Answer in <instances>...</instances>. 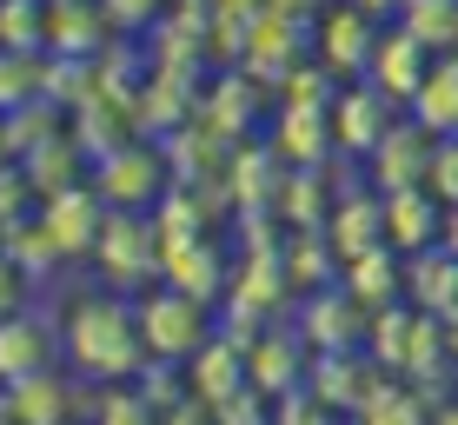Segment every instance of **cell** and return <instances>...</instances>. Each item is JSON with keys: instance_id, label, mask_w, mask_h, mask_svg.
Wrapping results in <instances>:
<instances>
[{"instance_id": "33", "label": "cell", "mask_w": 458, "mask_h": 425, "mask_svg": "<svg viewBox=\"0 0 458 425\" xmlns=\"http://www.w3.org/2000/svg\"><path fill=\"white\" fill-rule=\"evenodd\" d=\"M339 87H345L339 73H333V67H319V60L306 54V60H299V67L286 73V81L273 87V106H312V114H333Z\"/></svg>"}, {"instance_id": "45", "label": "cell", "mask_w": 458, "mask_h": 425, "mask_svg": "<svg viewBox=\"0 0 458 425\" xmlns=\"http://www.w3.org/2000/svg\"><path fill=\"white\" fill-rule=\"evenodd\" d=\"M438 246L458 259V200H452V207H438Z\"/></svg>"}, {"instance_id": "1", "label": "cell", "mask_w": 458, "mask_h": 425, "mask_svg": "<svg viewBox=\"0 0 458 425\" xmlns=\"http://www.w3.org/2000/svg\"><path fill=\"white\" fill-rule=\"evenodd\" d=\"M60 359L93 386H133L147 372V345H140V319L126 293H87L60 312Z\"/></svg>"}, {"instance_id": "13", "label": "cell", "mask_w": 458, "mask_h": 425, "mask_svg": "<svg viewBox=\"0 0 458 425\" xmlns=\"http://www.w3.org/2000/svg\"><path fill=\"white\" fill-rule=\"evenodd\" d=\"M399 114H405V106H392L378 87L345 81V87H339V100H333V147L359 166V160H366V153L378 147V140H386V127H392Z\"/></svg>"}, {"instance_id": "10", "label": "cell", "mask_w": 458, "mask_h": 425, "mask_svg": "<svg viewBox=\"0 0 458 425\" xmlns=\"http://www.w3.org/2000/svg\"><path fill=\"white\" fill-rule=\"evenodd\" d=\"M73 412H87V419H93V399H87V392L73 386L60 366L34 372V379L0 386V419H7V425H67Z\"/></svg>"}, {"instance_id": "18", "label": "cell", "mask_w": 458, "mask_h": 425, "mask_svg": "<svg viewBox=\"0 0 458 425\" xmlns=\"http://www.w3.org/2000/svg\"><path fill=\"white\" fill-rule=\"evenodd\" d=\"M306 366H312L306 339L279 333V326H266V333L246 345V386L266 392V399H286L293 386H306Z\"/></svg>"}, {"instance_id": "43", "label": "cell", "mask_w": 458, "mask_h": 425, "mask_svg": "<svg viewBox=\"0 0 458 425\" xmlns=\"http://www.w3.org/2000/svg\"><path fill=\"white\" fill-rule=\"evenodd\" d=\"M27 299H34V286H27V273H21V266H13L7 253H0V319H7V312H21Z\"/></svg>"}, {"instance_id": "11", "label": "cell", "mask_w": 458, "mask_h": 425, "mask_svg": "<svg viewBox=\"0 0 458 425\" xmlns=\"http://www.w3.org/2000/svg\"><path fill=\"white\" fill-rule=\"evenodd\" d=\"M34 219L47 226V240H54V253L60 259H87L93 253V240H100V219H106V200L93 193L87 180H73V186H60V193H47L40 207H34Z\"/></svg>"}, {"instance_id": "16", "label": "cell", "mask_w": 458, "mask_h": 425, "mask_svg": "<svg viewBox=\"0 0 458 425\" xmlns=\"http://www.w3.org/2000/svg\"><path fill=\"white\" fill-rule=\"evenodd\" d=\"M219 186H226V200L240 213H273L279 207V186H286V160H279L266 140H240V147L226 153V173H219Z\"/></svg>"}, {"instance_id": "21", "label": "cell", "mask_w": 458, "mask_h": 425, "mask_svg": "<svg viewBox=\"0 0 458 425\" xmlns=\"http://www.w3.org/2000/svg\"><path fill=\"white\" fill-rule=\"evenodd\" d=\"M326 240H333L339 266L372 253V246H386V207H378L372 186H352V193L333 200V213H326Z\"/></svg>"}, {"instance_id": "29", "label": "cell", "mask_w": 458, "mask_h": 425, "mask_svg": "<svg viewBox=\"0 0 458 425\" xmlns=\"http://www.w3.org/2000/svg\"><path fill=\"white\" fill-rule=\"evenodd\" d=\"M412 326H419V306H412V299H392V306H378V312H372V326H366V353H372V366H378V372H392V379L405 372V353H412Z\"/></svg>"}, {"instance_id": "19", "label": "cell", "mask_w": 458, "mask_h": 425, "mask_svg": "<svg viewBox=\"0 0 458 425\" xmlns=\"http://www.w3.org/2000/svg\"><path fill=\"white\" fill-rule=\"evenodd\" d=\"M266 147L286 166H326L333 160V114H312V106H273L266 114Z\"/></svg>"}, {"instance_id": "17", "label": "cell", "mask_w": 458, "mask_h": 425, "mask_svg": "<svg viewBox=\"0 0 458 425\" xmlns=\"http://www.w3.org/2000/svg\"><path fill=\"white\" fill-rule=\"evenodd\" d=\"M114 40L120 34H114V21H106L100 0H47V54L93 60V54H106Z\"/></svg>"}, {"instance_id": "38", "label": "cell", "mask_w": 458, "mask_h": 425, "mask_svg": "<svg viewBox=\"0 0 458 425\" xmlns=\"http://www.w3.org/2000/svg\"><path fill=\"white\" fill-rule=\"evenodd\" d=\"M93 419L100 425H160V412H153V399L140 386H106L93 399Z\"/></svg>"}, {"instance_id": "5", "label": "cell", "mask_w": 458, "mask_h": 425, "mask_svg": "<svg viewBox=\"0 0 458 425\" xmlns=\"http://www.w3.org/2000/svg\"><path fill=\"white\" fill-rule=\"evenodd\" d=\"M306 54H312V21L279 13L273 0H266L259 13H246V21H240V60H233V67H246L259 87H279Z\"/></svg>"}, {"instance_id": "34", "label": "cell", "mask_w": 458, "mask_h": 425, "mask_svg": "<svg viewBox=\"0 0 458 425\" xmlns=\"http://www.w3.org/2000/svg\"><path fill=\"white\" fill-rule=\"evenodd\" d=\"M0 133H7V153L21 160V153L47 147L54 133H67V114H60L54 100H27V106H13V114H0Z\"/></svg>"}, {"instance_id": "40", "label": "cell", "mask_w": 458, "mask_h": 425, "mask_svg": "<svg viewBox=\"0 0 458 425\" xmlns=\"http://www.w3.org/2000/svg\"><path fill=\"white\" fill-rule=\"evenodd\" d=\"M100 7H106V21H114V34L140 40V34L166 13V0H100Z\"/></svg>"}, {"instance_id": "32", "label": "cell", "mask_w": 458, "mask_h": 425, "mask_svg": "<svg viewBox=\"0 0 458 425\" xmlns=\"http://www.w3.org/2000/svg\"><path fill=\"white\" fill-rule=\"evenodd\" d=\"M392 21H399L425 54H458V0H399Z\"/></svg>"}, {"instance_id": "39", "label": "cell", "mask_w": 458, "mask_h": 425, "mask_svg": "<svg viewBox=\"0 0 458 425\" xmlns=\"http://www.w3.org/2000/svg\"><path fill=\"white\" fill-rule=\"evenodd\" d=\"M425 193H432L438 207H452V200H458V133L432 147V160H425Z\"/></svg>"}, {"instance_id": "28", "label": "cell", "mask_w": 458, "mask_h": 425, "mask_svg": "<svg viewBox=\"0 0 458 425\" xmlns=\"http://www.w3.org/2000/svg\"><path fill=\"white\" fill-rule=\"evenodd\" d=\"M339 286L352 293L366 312H378V306H392V299H405V259L392 253V246H372V253L345 259V279H339Z\"/></svg>"}, {"instance_id": "31", "label": "cell", "mask_w": 458, "mask_h": 425, "mask_svg": "<svg viewBox=\"0 0 458 425\" xmlns=\"http://www.w3.org/2000/svg\"><path fill=\"white\" fill-rule=\"evenodd\" d=\"M21 173H27V180H34V193L47 200V193H60V186L87 180V153L73 147V133H54V140H47V147L21 153Z\"/></svg>"}, {"instance_id": "14", "label": "cell", "mask_w": 458, "mask_h": 425, "mask_svg": "<svg viewBox=\"0 0 458 425\" xmlns=\"http://www.w3.org/2000/svg\"><path fill=\"white\" fill-rule=\"evenodd\" d=\"M432 60H438V54H425V47L405 34L399 21H386V27H378V40H372V60H366V73H359V81L378 87L392 106H405V100L419 93V81L432 73Z\"/></svg>"}, {"instance_id": "12", "label": "cell", "mask_w": 458, "mask_h": 425, "mask_svg": "<svg viewBox=\"0 0 458 425\" xmlns=\"http://www.w3.org/2000/svg\"><path fill=\"white\" fill-rule=\"evenodd\" d=\"M47 366H60V319H47L34 299H27L21 312L0 319V386L34 379Z\"/></svg>"}, {"instance_id": "6", "label": "cell", "mask_w": 458, "mask_h": 425, "mask_svg": "<svg viewBox=\"0 0 458 425\" xmlns=\"http://www.w3.org/2000/svg\"><path fill=\"white\" fill-rule=\"evenodd\" d=\"M266 106H273V87H259L246 67H213L207 81H199V100H193V120L199 127H213L219 140H240L266 120Z\"/></svg>"}, {"instance_id": "35", "label": "cell", "mask_w": 458, "mask_h": 425, "mask_svg": "<svg viewBox=\"0 0 458 425\" xmlns=\"http://www.w3.org/2000/svg\"><path fill=\"white\" fill-rule=\"evenodd\" d=\"M47 93V54H27V47H0V114L40 100Z\"/></svg>"}, {"instance_id": "46", "label": "cell", "mask_w": 458, "mask_h": 425, "mask_svg": "<svg viewBox=\"0 0 458 425\" xmlns=\"http://www.w3.org/2000/svg\"><path fill=\"white\" fill-rule=\"evenodd\" d=\"M259 7H266V0H213L219 21H246V13H259Z\"/></svg>"}, {"instance_id": "49", "label": "cell", "mask_w": 458, "mask_h": 425, "mask_svg": "<svg viewBox=\"0 0 458 425\" xmlns=\"http://www.w3.org/2000/svg\"><path fill=\"white\" fill-rule=\"evenodd\" d=\"M445 359H452V372H458V319H445Z\"/></svg>"}, {"instance_id": "27", "label": "cell", "mask_w": 458, "mask_h": 425, "mask_svg": "<svg viewBox=\"0 0 458 425\" xmlns=\"http://www.w3.org/2000/svg\"><path fill=\"white\" fill-rule=\"evenodd\" d=\"M240 386H246V353H240V345H226L219 333L186 359V392H193V399L219 405V399H233Z\"/></svg>"}, {"instance_id": "48", "label": "cell", "mask_w": 458, "mask_h": 425, "mask_svg": "<svg viewBox=\"0 0 458 425\" xmlns=\"http://www.w3.org/2000/svg\"><path fill=\"white\" fill-rule=\"evenodd\" d=\"M432 425H458V399H452V392H445V399L432 405Z\"/></svg>"}, {"instance_id": "50", "label": "cell", "mask_w": 458, "mask_h": 425, "mask_svg": "<svg viewBox=\"0 0 458 425\" xmlns=\"http://www.w3.org/2000/svg\"><path fill=\"white\" fill-rule=\"evenodd\" d=\"M7 160H13V153H7V133H0V166H7Z\"/></svg>"}, {"instance_id": "4", "label": "cell", "mask_w": 458, "mask_h": 425, "mask_svg": "<svg viewBox=\"0 0 458 425\" xmlns=\"http://www.w3.org/2000/svg\"><path fill=\"white\" fill-rule=\"evenodd\" d=\"M93 266H100V286L114 293H140L160 279V226L153 213H126V207H106L100 219V240H93Z\"/></svg>"}, {"instance_id": "3", "label": "cell", "mask_w": 458, "mask_h": 425, "mask_svg": "<svg viewBox=\"0 0 458 425\" xmlns=\"http://www.w3.org/2000/svg\"><path fill=\"white\" fill-rule=\"evenodd\" d=\"M133 319H140L147 359H166V366H186V359L213 339V306H207V299L173 293V286H160V279L133 299Z\"/></svg>"}, {"instance_id": "44", "label": "cell", "mask_w": 458, "mask_h": 425, "mask_svg": "<svg viewBox=\"0 0 458 425\" xmlns=\"http://www.w3.org/2000/svg\"><path fill=\"white\" fill-rule=\"evenodd\" d=\"M207 412H213L207 399H180V405H166V412H160V425H207Z\"/></svg>"}, {"instance_id": "8", "label": "cell", "mask_w": 458, "mask_h": 425, "mask_svg": "<svg viewBox=\"0 0 458 425\" xmlns=\"http://www.w3.org/2000/svg\"><path fill=\"white\" fill-rule=\"evenodd\" d=\"M366 326H372V312L333 279V286H312L299 299L293 333L306 339V353H352V345H366Z\"/></svg>"}, {"instance_id": "2", "label": "cell", "mask_w": 458, "mask_h": 425, "mask_svg": "<svg viewBox=\"0 0 458 425\" xmlns=\"http://www.w3.org/2000/svg\"><path fill=\"white\" fill-rule=\"evenodd\" d=\"M87 186L106 200V207H126V213H153L160 193L173 186V166H166V147L147 133H126L114 153L87 166Z\"/></svg>"}, {"instance_id": "26", "label": "cell", "mask_w": 458, "mask_h": 425, "mask_svg": "<svg viewBox=\"0 0 458 425\" xmlns=\"http://www.w3.org/2000/svg\"><path fill=\"white\" fill-rule=\"evenodd\" d=\"M279 266H286L293 293H312V286H333L339 279V253H333V240H326V226L279 233Z\"/></svg>"}, {"instance_id": "36", "label": "cell", "mask_w": 458, "mask_h": 425, "mask_svg": "<svg viewBox=\"0 0 458 425\" xmlns=\"http://www.w3.org/2000/svg\"><path fill=\"white\" fill-rule=\"evenodd\" d=\"M352 419H359V425H432V405H425L405 379H386Z\"/></svg>"}, {"instance_id": "42", "label": "cell", "mask_w": 458, "mask_h": 425, "mask_svg": "<svg viewBox=\"0 0 458 425\" xmlns=\"http://www.w3.org/2000/svg\"><path fill=\"white\" fill-rule=\"evenodd\" d=\"M333 419L339 412H333V405H319L306 386H293L286 399H279V425H333Z\"/></svg>"}, {"instance_id": "37", "label": "cell", "mask_w": 458, "mask_h": 425, "mask_svg": "<svg viewBox=\"0 0 458 425\" xmlns=\"http://www.w3.org/2000/svg\"><path fill=\"white\" fill-rule=\"evenodd\" d=\"M0 47L47 54V0H0Z\"/></svg>"}, {"instance_id": "30", "label": "cell", "mask_w": 458, "mask_h": 425, "mask_svg": "<svg viewBox=\"0 0 458 425\" xmlns=\"http://www.w3.org/2000/svg\"><path fill=\"white\" fill-rule=\"evenodd\" d=\"M0 253H7V259L27 273V286H47V279H54L60 266H67V259L54 253V240H47V226H40L34 213H27V219H13V226H0Z\"/></svg>"}, {"instance_id": "47", "label": "cell", "mask_w": 458, "mask_h": 425, "mask_svg": "<svg viewBox=\"0 0 458 425\" xmlns=\"http://www.w3.org/2000/svg\"><path fill=\"white\" fill-rule=\"evenodd\" d=\"M352 7H366L372 21H392V13H399V0H352Z\"/></svg>"}, {"instance_id": "22", "label": "cell", "mask_w": 458, "mask_h": 425, "mask_svg": "<svg viewBox=\"0 0 458 425\" xmlns=\"http://www.w3.org/2000/svg\"><path fill=\"white\" fill-rule=\"evenodd\" d=\"M378 207H386V246L399 259L425 253V246H438V200L425 193V186H399V193H378Z\"/></svg>"}, {"instance_id": "20", "label": "cell", "mask_w": 458, "mask_h": 425, "mask_svg": "<svg viewBox=\"0 0 458 425\" xmlns=\"http://www.w3.org/2000/svg\"><path fill=\"white\" fill-rule=\"evenodd\" d=\"M226 259H219V246L199 233V240H160V286L173 293H193V299H219V286H226Z\"/></svg>"}, {"instance_id": "41", "label": "cell", "mask_w": 458, "mask_h": 425, "mask_svg": "<svg viewBox=\"0 0 458 425\" xmlns=\"http://www.w3.org/2000/svg\"><path fill=\"white\" fill-rule=\"evenodd\" d=\"M34 180L21 173V160H7L0 166V226H13V219H27V207H34Z\"/></svg>"}, {"instance_id": "24", "label": "cell", "mask_w": 458, "mask_h": 425, "mask_svg": "<svg viewBox=\"0 0 458 425\" xmlns=\"http://www.w3.org/2000/svg\"><path fill=\"white\" fill-rule=\"evenodd\" d=\"M405 299L432 319H458V259L445 246H425L405 259Z\"/></svg>"}, {"instance_id": "9", "label": "cell", "mask_w": 458, "mask_h": 425, "mask_svg": "<svg viewBox=\"0 0 458 425\" xmlns=\"http://www.w3.org/2000/svg\"><path fill=\"white\" fill-rule=\"evenodd\" d=\"M432 147H438V133H425L412 114H399L386 127V140L359 160V173H366V186L372 193H399V186H425V160H432Z\"/></svg>"}, {"instance_id": "25", "label": "cell", "mask_w": 458, "mask_h": 425, "mask_svg": "<svg viewBox=\"0 0 458 425\" xmlns=\"http://www.w3.org/2000/svg\"><path fill=\"white\" fill-rule=\"evenodd\" d=\"M405 114H412L425 133H438V140L458 133V54H438L432 60V73H425L419 93L405 100Z\"/></svg>"}, {"instance_id": "15", "label": "cell", "mask_w": 458, "mask_h": 425, "mask_svg": "<svg viewBox=\"0 0 458 425\" xmlns=\"http://www.w3.org/2000/svg\"><path fill=\"white\" fill-rule=\"evenodd\" d=\"M378 386H386V372L372 366L366 345H352V353H312V366H306V392L319 405H333V412H359Z\"/></svg>"}, {"instance_id": "7", "label": "cell", "mask_w": 458, "mask_h": 425, "mask_svg": "<svg viewBox=\"0 0 458 425\" xmlns=\"http://www.w3.org/2000/svg\"><path fill=\"white\" fill-rule=\"evenodd\" d=\"M378 27H386V21H372V13L352 7V0H326V7L312 13V60H319V67H333L339 81H359V73H366V60H372Z\"/></svg>"}, {"instance_id": "23", "label": "cell", "mask_w": 458, "mask_h": 425, "mask_svg": "<svg viewBox=\"0 0 458 425\" xmlns=\"http://www.w3.org/2000/svg\"><path fill=\"white\" fill-rule=\"evenodd\" d=\"M166 166H173V180H186V186H219V173H226V153H233V140H219L213 127H199V120H186V127H173L166 140ZM226 193V186H219Z\"/></svg>"}]
</instances>
